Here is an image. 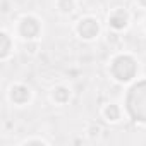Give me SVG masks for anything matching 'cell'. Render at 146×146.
Returning a JSON list of instances; mask_svg holds the SVG:
<instances>
[{"instance_id":"1","label":"cell","mask_w":146,"mask_h":146,"mask_svg":"<svg viewBox=\"0 0 146 146\" xmlns=\"http://www.w3.org/2000/svg\"><path fill=\"white\" fill-rule=\"evenodd\" d=\"M78 31L81 35V38H86V40H91L98 35V23L91 17L88 19H81L79 21V26H78Z\"/></svg>"},{"instance_id":"2","label":"cell","mask_w":146,"mask_h":146,"mask_svg":"<svg viewBox=\"0 0 146 146\" xmlns=\"http://www.w3.org/2000/svg\"><path fill=\"white\" fill-rule=\"evenodd\" d=\"M105 115L108 117V120H117L119 119V108L115 105H108L105 108Z\"/></svg>"},{"instance_id":"3","label":"cell","mask_w":146,"mask_h":146,"mask_svg":"<svg viewBox=\"0 0 146 146\" xmlns=\"http://www.w3.org/2000/svg\"><path fill=\"white\" fill-rule=\"evenodd\" d=\"M58 7L62 12H72L74 9V0H58Z\"/></svg>"}]
</instances>
